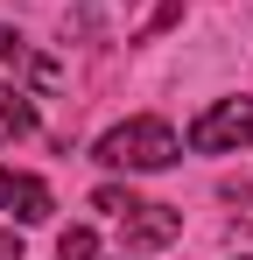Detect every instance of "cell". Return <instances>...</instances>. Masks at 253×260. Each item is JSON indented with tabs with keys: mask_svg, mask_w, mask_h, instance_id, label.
I'll use <instances>...</instances> for the list:
<instances>
[{
	"mask_svg": "<svg viewBox=\"0 0 253 260\" xmlns=\"http://www.w3.org/2000/svg\"><path fill=\"white\" fill-rule=\"evenodd\" d=\"M190 148L197 155H225V148H253V99H218L211 113H197V127H190Z\"/></svg>",
	"mask_w": 253,
	"mask_h": 260,
	"instance_id": "2",
	"label": "cell"
},
{
	"mask_svg": "<svg viewBox=\"0 0 253 260\" xmlns=\"http://www.w3.org/2000/svg\"><path fill=\"white\" fill-rule=\"evenodd\" d=\"M21 56H28V43H21V36L0 21V63H21Z\"/></svg>",
	"mask_w": 253,
	"mask_h": 260,
	"instance_id": "7",
	"label": "cell"
},
{
	"mask_svg": "<svg viewBox=\"0 0 253 260\" xmlns=\"http://www.w3.org/2000/svg\"><path fill=\"white\" fill-rule=\"evenodd\" d=\"M21 134H36V99L21 85H0V141H21Z\"/></svg>",
	"mask_w": 253,
	"mask_h": 260,
	"instance_id": "5",
	"label": "cell"
},
{
	"mask_svg": "<svg viewBox=\"0 0 253 260\" xmlns=\"http://www.w3.org/2000/svg\"><path fill=\"white\" fill-rule=\"evenodd\" d=\"M183 232V211H169V204H148V197H134L120 211V239L126 246H169Z\"/></svg>",
	"mask_w": 253,
	"mask_h": 260,
	"instance_id": "3",
	"label": "cell"
},
{
	"mask_svg": "<svg viewBox=\"0 0 253 260\" xmlns=\"http://www.w3.org/2000/svg\"><path fill=\"white\" fill-rule=\"evenodd\" d=\"M56 253H64V260H91V253H99V239H91V225H71V232L56 239Z\"/></svg>",
	"mask_w": 253,
	"mask_h": 260,
	"instance_id": "6",
	"label": "cell"
},
{
	"mask_svg": "<svg viewBox=\"0 0 253 260\" xmlns=\"http://www.w3.org/2000/svg\"><path fill=\"white\" fill-rule=\"evenodd\" d=\"M239 260H253V253H239Z\"/></svg>",
	"mask_w": 253,
	"mask_h": 260,
	"instance_id": "9",
	"label": "cell"
},
{
	"mask_svg": "<svg viewBox=\"0 0 253 260\" xmlns=\"http://www.w3.org/2000/svg\"><path fill=\"white\" fill-rule=\"evenodd\" d=\"M0 211H14L21 225H42V218L56 211V204H49V183H36V176H14V169H0Z\"/></svg>",
	"mask_w": 253,
	"mask_h": 260,
	"instance_id": "4",
	"label": "cell"
},
{
	"mask_svg": "<svg viewBox=\"0 0 253 260\" xmlns=\"http://www.w3.org/2000/svg\"><path fill=\"white\" fill-rule=\"evenodd\" d=\"M0 260H21V239L14 232H0Z\"/></svg>",
	"mask_w": 253,
	"mask_h": 260,
	"instance_id": "8",
	"label": "cell"
},
{
	"mask_svg": "<svg viewBox=\"0 0 253 260\" xmlns=\"http://www.w3.org/2000/svg\"><path fill=\"white\" fill-rule=\"evenodd\" d=\"M176 155H183L176 127H169V120H148V113H141V120H120V127L99 141V162H106V169H169Z\"/></svg>",
	"mask_w": 253,
	"mask_h": 260,
	"instance_id": "1",
	"label": "cell"
}]
</instances>
